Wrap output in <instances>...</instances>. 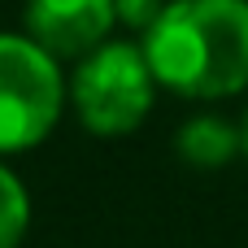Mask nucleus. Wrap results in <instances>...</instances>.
<instances>
[{
    "label": "nucleus",
    "instance_id": "nucleus-2",
    "mask_svg": "<svg viewBox=\"0 0 248 248\" xmlns=\"http://www.w3.org/2000/svg\"><path fill=\"white\" fill-rule=\"evenodd\" d=\"M157 96L153 65L140 44L105 39L87 57H78V70L70 74V105L78 122L92 135H131Z\"/></svg>",
    "mask_w": 248,
    "mask_h": 248
},
{
    "label": "nucleus",
    "instance_id": "nucleus-5",
    "mask_svg": "<svg viewBox=\"0 0 248 248\" xmlns=\"http://www.w3.org/2000/svg\"><path fill=\"white\" fill-rule=\"evenodd\" d=\"M235 153H244L240 131H235L231 122L214 118V113H201V118L183 122V131H179V157L192 161V166H201V170L227 166Z\"/></svg>",
    "mask_w": 248,
    "mask_h": 248
},
{
    "label": "nucleus",
    "instance_id": "nucleus-8",
    "mask_svg": "<svg viewBox=\"0 0 248 248\" xmlns=\"http://www.w3.org/2000/svg\"><path fill=\"white\" fill-rule=\"evenodd\" d=\"M240 144H244V153H248V109H244V122H240Z\"/></svg>",
    "mask_w": 248,
    "mask_h": 248
},
{
    "label": "nucleus",
    "instance_id": "nucleus-7",
    "mask_svg": "<svg viewBox=\"0 0 248 248\" xmlns=\"http://www.w3.org/2000/svg\"><path fill=\"white\" fill-rule=\"evenodd\" d=\"M113 4H118V22L131 26L135 35H144V31L161 17V9H166L170 0H113Z\"/></svg>",
    "mask_w": 248,
    "mask_h": 248
},
{
    "label": "nucleus",
    "instance_id": "nucleus-1",
    "mask_svg": "<svg viewBox=\"0 0 248 248\" xmlns=\"http://www.w3.org/2000/svg\"><path fill=\"white\" fill-rule=\"evenodd\" d=\"M157 87L222 100L248 87V0H170L140 35Z\"/></svg>",
    "mask_w": 248,
    "mask_h": 248
},
{
    "label": "nucleus",
    "instance_id": "nucleus-3",
    "mask_svg": "<svg viewBox=\"0 0 248 248\" xmlns=\"http://www.w3.org/2000/svg\"><path fill=\"white\" fill-rule=\"evenodd\" d=\"M65 109L61 61L31 35H0V157L44 144Z\"/></svg>",
    "mask_w": 248,
    "mask_h": 248
},
{
    "label": "nucleus",
    "instance_id": "nucleus-4",
    "mask_svg": "<svg viewBox=\"0 0 248 248\" xmlns=\"http://www.w3.org/2000/svg\"><path fill=\"white\" fill-rule=\"evenodd\" d=\"M118 26L113 0H26V35L57 61H78Z\"/></svg>",
    "mask_w": 248,
    "mask_h": 248
},
{
    "label": "nucleus",
    "instance_id": "nucleus-6",
    "mask_svg": "<svg viewBox=\"0 0 248 248\" xmlns=\"http://www.w3.org/2000/svg\"><path fill=\"white\" fill-rule=\"evenodd\" d=\"M26 227H31V196L22 179L0 161V248H22Z\"/></svg>",
    "mask_w": 248,
    "mask_h": 248
}]
</instances>
